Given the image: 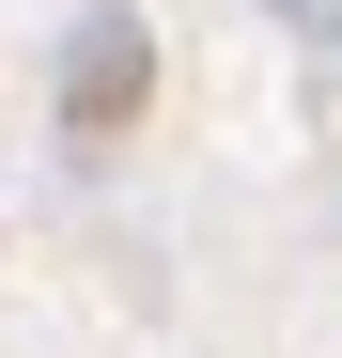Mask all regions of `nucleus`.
Wrapping results in <instances>:
<instances>
[{
	"label": "nucleus",
	"instance_id": "nucleus-1",
	"mask_svg": "<svg viewBox=\"0 0 342 358\" xmlns=\"http://www.w3.org/2000/svg\"><path fill=\"white\" fill-rule=\"evenodd\" d=\"M63 141L78 156H109V141H140V109H156V16L140 0H94V16L63 31Z\"/></svg>",
	"mask_w": 342,
	"mask_h": 358
},
{
	"label": "nucleus",
	"instance_id": "nucleus-2",
	"mask_svg": "<svg viewBox=\"0 0 342 358\" xmlns=\"http://www.w3.org/2000/svg\"><path fill=\"white\" fill-rule=\"evenodd\" d=\"M265 16L296 31V47H342V0H265Z\"/></svg>",
	"mask_w": 342,
	"mask_h": 358
}]
</instances>
